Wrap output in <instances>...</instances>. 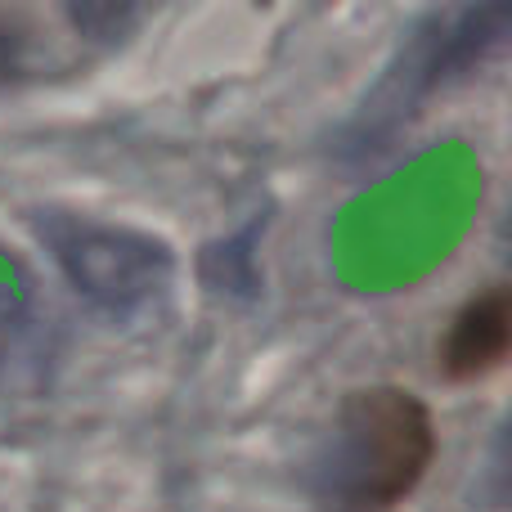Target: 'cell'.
I'll return each instance as SVG.
<instances>
[{
	"mask_svg": "<svg viewBox=\"0 0 512 512\" xmlns=\"http://www.w3.org/2000/svg\"><path fill=\"white\" fill-rule=\"evenodd\" d=\"M436 450V418L418 391L360 387L337 409L310 490L324 512H391L418 495Z\"/></svg>",
	"mask_w": 512,
	"mask_h": 512,
	"instance_id": "1",
	"label": "cell"
},
{
	"mask_svg": "<svg viewBox=\"0 0 512 512\" xmlns=\"http://www.w3.org/2000/svg\"><path fill=\"white\" fill-rule=\"evenodd\" d=\"M512 346V292L508 283H490L454 310L445 337L436 342V369L445 382H481L504 369Z\"/></svg>",
	"mask_w": 512,
	"mask_h": 512,
	"instance_id": "2",
	"label": "cell"
},
{
	"mask_svg": "<svg viewBox=\"0 0 512 512\" xmlns=\"http://www.w3.org/2000/svg\"><path fill=\"white\" fill-rule=\"evenodd\" d=\"M45 41H50V23L41 14L0 5V81L32 77Z\"/></svg>",
	"mask_w": 512,
	"mask_h": 512,
	"instance_id": "3",
	"label": "cell"
}]
</instances>
